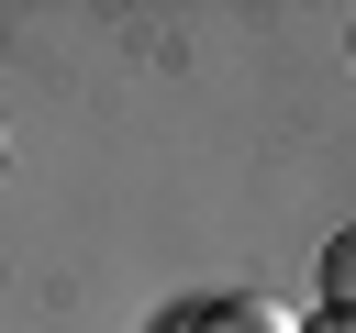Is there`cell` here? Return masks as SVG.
<instances>
[{"label": "cell", "mask_w": 356, "mask_h": 333, "mask_svg": "<svg viewBox=\"0 0 356 333\" xmlns=\"http://www.w3.org/2000/svg\"><path fill=\"white\" fill-rule=\"evenodd\" d=\"M323 311H345V322H356V222L323 244Z\"/></svg>", "instance_id": "obj_1"}, {"label": "cell", "mask_w": 356, "mask_h": 333, "mask_svg": "<svg viewBox=\"0 0 356 333\" xmlns=\"http://www.w3.org/2000/svg\"><path fill=\"white\" fill-rule=\"evenodd\" d=\"M167 333H289V322H267V311H178Z\"/></svg>", "instance_id": "obj_2"}, {"label": "cell", "mask_w": 356, "mask_h": 333, "mask_svg": "<svg viewBox=\"0 0 356 333\" xmlns=\"http://www.w3.org/2000/svg\"><path fill=\"white\" fill-rule=\"evenodd\" d=\"M300 333H356V322H345V311H323V322H300Z\"/></svg>", "instance_id": "obj_3"}, {"label": "cell", "mask_w": 356, "mask_h": 333, "mask_svg": "<svg viewBox=\"0 0 356 333\" xmlns=\"http://www.w3.org/2000/svg\"><path fill=\"white\" fill-rule=\"evenodd\" d=\"M0 155H11V122H0Z\"/></svg>", "instance_id": "obj_4"}]
</instances>
